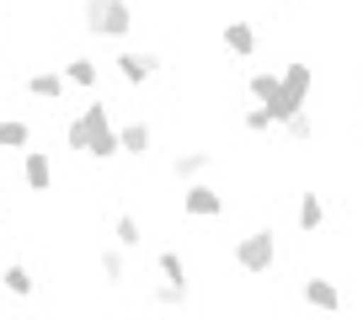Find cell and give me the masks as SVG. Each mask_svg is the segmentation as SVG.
<instances>
[{
	"label": "cell",
	"mask_w": 363,
	"mask_h": 320,
	"mask_svg": "<svg viewBox=\"0 0 363 320\" xmlns=\"http://www.w3.org/2000/svg\"><path fill=\"white\" fill-rule=\"evenodd\" d=\"M299 299H305L310 309H326V315H331V309H342V288L331 283V278H320V273H310L305 283H299Z\"/></svg>",
	"instance_id": "10"
},
{
	"label": "cell",
	"mask_w": 363,
	"mask_h": 320,
	"mask_svg": "<svg viewBox=\"0 0 363 320\" xmlns=\"http://www.w3.org/2000/svg\"><path fill=\"white\" fill-rule=\"evenodd\" d=\"M118 144H123V155L145 160L150 149H155V128H150L145 118H128V123H118Z\"/></svg>",
	"instance_id": "11"
},
{
	"label": "cell",
	"mask_w": 363,
	"mask_h": 320,
	"mask_svg": "<svg viewBox=\"0 0 363 320\" xmlns=\"http://www.w3.org/2000/svg\"><path fill=\"white\" fill-rule=\"evenodd\" d=\"M113 69H118L123 86H150V80L160 75V54L155 48H123V54L113 59Z\"/></svg>",
	"instance_id": "6"
},
{
	"label": "cell",
	"mask_w": 363,
	"mask_h": 320,
	"mask_svg": "<svg viewBox=\"0 0 363 320\" xmlns=\"http://www.w3.org/2000/svg\"><path fill=\"white\" fill-rule=\"evenodd\" d=\"M219 43H225V54L251 59V54L262 48V38H257V27H251L246 16H225V27H219Z\"/></svg>",
	"instance_id": "8"
},
{
	"label": "cell",
	"mask_w": 363,
	"mask_h": 320,
	"mask_svg": "<svg viewBox=\"0 0 363 320\" xmlns=\"http://www.w3.org/2000/svg\"><path fill=\"white\" fill-rule=\"evenodd\" d=\"M80 123H86V160H96V166H107V160L123 155V144H118V123L113 113H107L96 96H91L86 107H80Z\"/></svg>",
	"instance_id": "2"
},
{
	"label": "cell",
	"mask_w": 363,
	"mask_h": 320,
	"mask_svg": "<svg viewBox=\"0 0 363 320\" xmlns=\"http://www.w3.org/2000/svg\"><path fill=\"white\" fill-rule=\"evenodd\" d=\"M240 123H246V134H272V128H278V118H272V107L251 102V107H246V118H240Z\"/></svg>",
	"instance_id": "22"
},
{
	"label": "cell",
	"mask_w": 363,
	"mask_h": 320,
	"mask_svg": "<svg viewBox=\"0 0 363 320\" xmlns=\"http://www.w3.org/2000/svg\"><path fill=\"white\" fill-rule=\"evenodd\" d=\"M22 187L27 193H54V155L48 149H22Z\"/></svg>",
	"instance_id": "7"
},
{
	"label": "cell",
	"mask_w": 363,
	"mask_h": 320,
	"mask_svg": "<svg viewBox=\"0 0 363 320\" xmlns=\"http://www.w3.org/2000/svg\"><path fill=\"white\" fill-rule=\"evenodd\" d=\"M0 208H6V198H0Z\"/></svg>",
	"instance_id": "25"
},
{
	"label": "cell",
	"mask_w": 363,
	"mask_h": 320,
	"mask_svg": "<svg viewBox=\"0 0 363 320\" xmlns=\"http://www.w3.org/2000/svg\"><path fill=\"white\" fill-rule=\"evenodd\" d=\"M155 267H160V278H166V283H187V262H182V251H160L155 256Z\"/></svg>",
	"instance_id": "23"
},
{
	"label": "cell",
	"mask_w": 363,
	"mask_h": 320,
	"mask_svg": "<svg viewBox=\"0 0 363 320\" xmlns=\"http://www.w3.org/2000/svg\"><path fill=\"white\" fill-rule=\"evenodd\" d=\"M294 224H299V235H320V229H326V203H320V193H299Z\"/></svg>",
	"instance_id": "13"
},
{
	"label": "cell",
	"mask_w": 363,
	"mask_h": 320,
	"mask_svg": "<svg viewBox=\"0 0 363 320\" xmlns=\"http://www.w3.org/2000/svg\"><path fill=\"white\" fill-rule=\"evenodd\" d=\"M310 86H315V69H310L305 59L284 64V75H278V96H272V118L284 123V118L305 113V107H310Z\"/></svg>",
	"instance_id": "4"
},
{
	"label": "cell",
	"mask_w": 363,
	"mask_h": 320,
	"mask_svg": "<svg viewBox=\"0 0 363 320\" xmlns=\"http://www.w3.org/2000/svg\"><path fill=\"white\" fill-rule=\"evenodd\" d=\"M246 96L262 102V107H272V96H278V75H272V69H257V75L246 80Z\"/></svg>",
	"instance_id": "21"
},
{
	"label": "cell",
	"mask_w": 363,
	"mask_h": 320,
	"mask_svg": "<svg viewBox=\"0 0 363 320\" xmlns=\"http://www.w3.org/2000/svg\"><path fill=\"white\" fill-rule=\"evenodd\" d=\"M65 91H69L65 69H33L27 75V96H38V102H59Z\"/></svg>",
	"instance_id": "12"
},
{
	"label": "cell",
	"mask_w": 363,
	"mask_h": 320,
	"mask_svg": "<svg viewBox=\"0 0 363 320\" xmlns=\"http://www.w3.org/2000/svg\"><path fill=\"white\" fill-rule=\"evenodd\" d=\"M96 75H102V64H96L91 54L65 59V80H69V86H80V91H96Z\"/></svg>",
	"instance_id": "15"
},
{
	"label": "cell",
	"mask_w": 363,
	"mask_h": 320,
	"mask_svg": "<svg viewBox=\"0 0 363 320\" xmlns=\"http://www.w3.org/2000/svg\"><path fill=\"white\" fill-rule=\"evenodd\" d=\"M214 171V155H208V149H177V155H171V182H198V176H208Z\"/></svg>",
	"instance_id": "9"
},
{
	"label": "cell",
	"mask_w": 363,
	"mask_h": 320,
	"mask_svg": "<svg viewBox=\"0 0 363 320\" xmlns=\"http://www.w3.org/2000/svg\"><path fill=\"white\" fill-rule=\"evenodd\" d=\"M80 27H86L91 38L123 43V38L134 33V6H128V0H86V6H80Z\"/></svg>",
	"instance_id": "3"
},
{
	"label": "cell",
	"mask_w": 363,
	"mask_h": 320,
	"mask_svg": "<svg viewBox=\"0 0 363 320\" xmlns=\"http://www.w3.org/2000/svg\"><path fill=\"white\" fill-rule=\"evenodd\" d=\"M33 144V123L27 118H0V149H27Z\"/></svg>",
	"instance_id": "18"
},
{
	"label": "cell",
	"mask_w": 363,
	"mask_h": 320,
	"mask_svg": "<svg viewBox=\"0 0 363 320\" xmlns=\"http://www.w3.org/2000/svg\"><path fill=\"white\" fill-rule=\"evenodd\" d=\"M0 288H6V294H16V299H33V273H27V267L22 262H11V267H6V273H0Z\"/></svg>",
	"instance_id": "20"
},
{
	"label": "cell",
	"mask_w": 363,
	"mask_h": 320,
	"mask_svg": "<svg viewBox=\"0 0 363 320\" xmlns=\"http://www.w3.org/2000/svg\"><path fill=\"white\" fill-rule=\"evenodd\" d=\"M278 128H284L289 144H315V139H320V123L310 118V107H305V113H294V118H284Z\"/></svg>",
	"instance_id": "16"
},
{
	"label": "cell",
	"mask_w": 363,
	"mask_h": 320,
	"mask_svg": "<svg viewBox=\"0 0 363 320\" xmlns=\"http://www.w3.org/2000/svg\"><path fill=\"white\" fill-rule=\"evenodd\" d=\"M65 149L86 155V123H80V118H69V123H65Z\"/></svg>",
	"instance_id": "24"
},
{
	"label": "cell",
	"mask_w": 363,
	"mask_h": 320,
	"mask_svg": "<svg viewBox=\"0 0 363 320\" xmlns=\"http://www.w3.org/2000/svg\"><path fill=\"white\" fill-rule=\"evenodd\" d=\"M150 299H155L160 309H187V304H193V288H187V283H166V278H160Z\"/></svg>",
	"instance_id": "19"
},
{
	"label": "cell",
	"mask_w": 363,
	"mask_h": 320,
	"mask_svg": "<svg viewBox=\"0 0 363 320\" xmlns=\"http://www.w3.org/2000/svg\"><path fill=\"white\" fill-rule=\"evenodd\" d=\"M230 262H235L246 278H267L272 267H278V235H272V224H251L246 235L235 240Z\"/></svg>",
	"instance_id": "1"
},
{
	"label": "cell",
	"mask_w": 363,
	"mask_h": 320,
	"mask_svg": "<svg viewBox=\"0 0 363 320\" xmlns=\"http://www.w3.org/2000/svg\"><path fill=\"white\" fill-rule=\"evenodd\" d=\"M96 273H102L107 288H123V278H128V251H123V246H102V251H96Z\"/></svg>",
	"instance_id": "14"
},
{
	"label": "cell",
	"mask_w": 363,
	"mask_h": 320,
	"mask_svg": "<svg viewBox=\"0 0 363 320\" xmlns=\"http://www.w3.org/2000/svg\"><path fill=\"white\" fill-rule=\"evenodd\" d=\"M113 246H123V251H139V246H145V224H139V214H118L113 219Z\"/></svg>",
	"instance_id": "17"
},
{
	"label": "cell",
	"mask_w": 363,
	"mask_h": 320,
	"mask_svg": "<svg viewBox=\"0 0 363 320\" xmlns=\"http://www.w3.org/2000/svg\"><path fill=\"white\" fill-rule=\"evenodd\" d=\"M225 208H230L225 193H219L214 182H203V176L182 187V219H198V224H208V219H225Z\"/></svg>",
	"instance_id": "5"
}]
</instances>
